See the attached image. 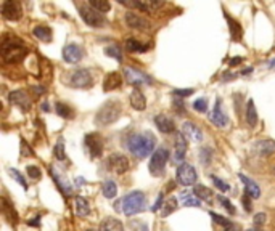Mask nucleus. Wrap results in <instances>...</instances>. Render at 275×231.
Wrapping results in <instances>:
<instances>
[{"mask_svg":"<svg viewBox=\"0 0 275 231\" xmlns=\"http://www.w3.org/2000/svg\"><path fill=\"white\" fill-rule=\"evenodd\" d=\"M0 52H2L5 63L14 64L24 60V56L27 55V48L24 42L16 35H5L2 39V45H0Z\"/></svg>","mask_w":275,"mask_h":231,"instance_id":"obj_1","label":"nucleus"},{"mask_svg":"<svg viewBox=\"0 0 275 231\" xmlns=\"http://www.w3.org/2000/svg\"><path fill=\"white\" fill-rule=\"evenodd\" d=\"M180 199H182L184 206H187V207H200L201 206V201L190 191H182Z\"/></svg>","mask_w":275,"mask_h":231,"instance_id":"obj_33","label":"nucleus"},{"mask_svg":"<svg viewBox=\"0 0 275 231\" xmlns=\"http://www.w3.org/2000/svg\"><path fill=\"white\" fill-rule=\"evenodd\" d=\"M26 172H27V175L31 177V178H34V180H39L40 175H42L40 169L35 167V165H27V167H26Z\"/></svg>","mask_w":275,"mask_h":231,"instance_id":"obj_45","label":"nucleus"},{"mask_svg":"<svg viewBox=\"0 0 275 231\" xmlns=\"http://www.w3.org/2000/svg\"><path fill=\"white\" fill-rule=\"evenodd\" d=\"M121 111H122V108H121L119 101H116V100L106 101V103L101 106L98 110V113H97V117H95L97 125L105 127V125L113 124V122H116L119 119Z\"/></svg>","mask_w":275,"mask_h":231,"instance_id":"obj_3","label":"nucleus"},{"mask_svg":"<svg viewBox=\"0 0 275 231\" xmlns=\"http://www.w3.org/2000/svg\"><path fill=\"white\" fill-rule=\"evenodd\" d=\"M200 159H201L203 164H209V161H211V149H209V148H203Z\"/></svg>","mask_w":275,"mask_h":231,"instance_id":"obj_48","label":"nucleus"},{"mask_svg":"<svg viewBox=\"0 0 275 231\" xmlns=\"http://www.w3.org/2000/svg\"><path fill=\"white\" fill-rule=\"evenodd\" d=\"M209 120H211L216 127H226L227 125L229 117H227V114L224 113V110H222V103H221L219 98H217V101H216L214 110L209 113Z\"/></svg>","mask_w":275,"mask_h":231,"instance_id":"obj_16","label":"nucleus"},{"mask_svg":"<svg viewBox=\"0 0 275 231\" xmlns=\"http://www.w3.org/2000/svg\"><path fill=\"white\" fill-rule=\"evenodd\" d=\"M55 111L63 119H72V116H74V111H72L66 103H61V101H58L55 105Z\"/></svg>","mask_w":275,"mask_h":231,"instance_id":"obj_35","label":"nucleus"},{"mask_svg":"<svg viewBox=\"0 0 275 231\" xmlns=\"http://www.w3.org/2000/svg\"><path fill=\"white\" fill-rule=\"evenodd\" d=\"M32 90H34V93L35 95H43V93H45V89H43V87H32Z\"/></svg>","mask_w":275,"mask_h":231,"instance_id":"obj_54","label":"nucleus"},{"mask_svg":"<svg viewBox=\"0 0 275 231\" xmlns=\"http://www.w3.org/2000/svg\"><path fill=\"white\" fill-rule=\"evenodd\" d=\"M8 173H10V175L14 178V180H16V182L21 185V186H23L24 188V190H27V183H26V180H24V177L23 175H21V173L16 170V169H8Z\"/></svg>","mask_w":275,"mask_h":231,"instance_id":"obj_41","label":"nucleus"},{"mask_svg":"<svg viewBox=\"0 0 275 231\" xmlns=\"http://www.w3.org/2000/svg\"><path fill=\"white\" fill-rule=\"evenodd\" d=\"M89 5L93 10H97L98 13H106L111 8V3L106 2V0H89Z\"/></svg>","mask_w":275,"mask_h":231,"instance_id":"obj_37","label":"nucleus"},{"mask_svg":"<svg viewBox=\"0 0 275 231\" xmlns=\"http://www.w3.org/2000/svg\"><path fill=\"white\" fill-rule=\"evenodd\" d=\"M121 206H122V212L127 217L135 215V214L142 212L145 206H147V198H145V194L142 191H132V193H129L127 196L122 198Z\"/></svg>","mask_w":275,"mask_h":231,"instance_id":"obj_4","label":"nucleus"},{"mask_svg":"<svg viewBox=\"0 0 275 231\" xmlns=\"http://www.w3.org/2000/svg\"><path fill=\"white\" fill-rule=\"evenodd\" d=\"M226 19L229 21V27H230L232 39H234L235 42H240V40H242V35H243V29H242L240 23H238V21H235L234 18H230L227 13H226Z\"/></svg>","mask_w":275,"mask_h":231,"instance_id":"obj_28","label":"nucleus"},{"mask_svg":"<svg viewBox=\"0 0 275 231\" xmlns=\"http://www.w3.org/2000/svg\"><path fill=\"white\" fill-rule=\"evenodd\" d=\"M85 146L87 149H89V154L92 159H95V157H100L101 153H103V138H101V135L100 133H89L85 136Z\"/></svg>","mask_w":275,"mask_h":231,"instance_id":"obj_9","label":"nucleus"},{"mask_svg":"<svg viewBox=\"0 0 275 231\" xmlns=\"http://www.w3.org/2000/svg\"><path fill=\"white\" fill-rule=\"evenodd\" d=\"M217 201L221 202V204L224 206V209H226V211H227L229 214H232V215L235 214V207H234V204H232V202H230L227 198H224V196H217Z\"/></svg>","mask_w":275,"mask_h":231,"instance_id":"obj_43","label":"nucleus"},{"mask_svg":"<svg viewBox=\"0 0 275 231\" xmlns=\"http://www.w3.org/2000/svg\"><path fill=\"white\" fill-rule=\"evenodd\" d=\"M84 56L82 48L76 45V43H68L66 47L63 48V60L68 63H77L81 61Z\"/></svg>","mask_w":275,"mask_h":231,"instance_id":"obj_17","label":"nucleus"},{"mask_svg":"<svg viewBox=\"0 0 275 231\" xmlns=\"http://www.w3.org/2000/svg\"><path fill=\"white\" fill-rule=\"evenodd\" d=\"M79 14L84 19V23L90 27H103L106 24V21L103 18V14H100L97 10H93L89 3H76Z\"/></svg>","mask_w":275,"mask_h":231,"instance_id":"obj_5","label":"nucleus"},{"mask_svg":"<svg viewBox=\"0 0 275 231\" xmlns=\"http://www.w3.org/2000/svg\"><path fill=\"white\" fill-rule=\"evenodd\" d=\"M101 193H103V196L111 199L114 198L116 194H118V186H116V183L113 182V180H106V182L103 183V186H101Z\"/></svg>","mask_w":275,"mask_h":231,"instance_id":"obj_36","label":"nucleus"},{"mask_svg":"<svg viewBox=\"0 0 275 231\" xmlns=\"http://www.w3.org/2000/svg\"><path fill=\"white\" fill-rule=\"evenodd\" d=\"M21 156H32V151L29 149L24 140H21Z\"/></svg>","mask_w":275,"mask_h":231,"instance_id":"obj_51","label":"nucleus"},{"mask_svg":"<svg viewBox=\"0 0 275 231\" xmlns=\"http://www.w3.org/2000/svg\"><path fill=\"white\" fill-rule=\"evenodd\" d=\"M209 215H211V217H213V220H214L216 223H219L221 227H226V228L234 227V225H232V222H230L229 219H226V217H222V215L216 214V212H209Z\"/></svg>","mask_w":275,"mask_h":231,"instance_id":"obj_40","label":"nucleus"},{"mask_svg":"<svg viewBox=\"0 0 275 231\" xmlns=\"http://www.w3.org/2000/svg\"><path fill=\"white\" fill-rule=\"evenodd\" d=\"M161 207H163V193H159V196H158V199L155 202V206L151 207V212H158Z\"/></svg>","mask_w":275,"mask_h":231,"instance_id":"obj_52","label":"nucleus"},{"mask_svg":"<svg viewBox=\"0 0 275 231\" xmlns=\"http://www.w3.org/2000/svg\"><path fill=\"white\" fill-rule=\"evenodd\" d=\"M242 202H243V207H245V211L246 212H251L253 211V206H251V196L250 194H243V198H242Z\"/></svg>","mask_w":275,"mask_h":231,"instance_id":"obj_49","label":"nucleus"},{"mask_svg":"<svg viewBox=\"0 0 275 231\" xmlns=\"http://www.w3.org/2000/svg\"><path fill=\"white\" fill-rule=\"evenodd\" d=\"M176 97H180V98H185V97H190L195 93V89H176L172 92Z\"/></svg>","mask_w":275,"mask_h":231,"instance_id":"obj_46","label":"nucleus"},{"mask_svg":"<svg viewBox=\"0 0 275 231\" xmlns=\"http://www.w3.org/2000/svg\"><path fill=\"white\" fill-rule=\"evenodd\" d=\"M169 159V151L166 148H158L150 159V173L155 177H161L164 173L166 164Z\"/></svg>","mask_w":275,"mask_h":231,"instance_id":"obj_6","label":"nucleus"},{"mask_svg":"<svg viewBox=\"0 0 275 231\" xmlns=\"http://www.w3.org/2000/svg\"><path fill=\"white\" fill-rule=\"evenodd\" d=\"M124 21L129 27L132 29H139V31H150L151 29V23L148 19H145L140 14H137L134 11H127L124 14Z\"/></svg>","mask_w":275,"mask_h":231,"instance_id":"obj_12","label":"nucleus"},{"mask_svg":"<svg viewBox=\"0 0 275 231\" xmlns=\"http://www.w3.org/2000/svg\"><path fill=\"white\" fill-rule=\"evenodd\" d=\"M156 138L151 133H134L127 138V149L135 157L145 159L153 154Z\"/></svg>","mask_w":275,"mask_h":231,"instance_id":"obj_2","label":"nucleus"},{"mask_svg":"<svg viewBox=\"0 0 275 231\" xmlns=\"http://www.w3.org/2000/svg\"><path fill=\"white\" fill-rule=\"evenodd\" d=\"M69 85L76 89H87L93 85V79L89 69H76L69 74Z\"/></svg>","mask_w":275,"mask_h":231,"instance_id":"obj_7","label":"nucleus"},{"mask_svg":"<svg viewBox=\"0 0 275 231\" xmlns=\"http://www.w3.org/2000/svg\"><path fill=\"white\" fill-rule=\"evenodd\" d=\"M177 209V199L176 198H169L168 201L164 202V206H163V217H168L171 215L174 211Z\"/></svg>","mask_w":275,"mask_h":231,"instance_id":"obj_38","label":"nucleus"},{"mask_svg":"<svg viewBox=\"0 0 275 231\" xmlns=\"http://www.w3.org/2000/svg\"><path fill=\"white\" fill-rule=\"evenodd\" d=\"M53 154H55V157L58 159V161H64V159H66V151H64V143H63L61 138L56 141L55 148H53Z\"/></svg>","mask_w":275,"mask_h":231,"instance_id":"obj_39","label":"nucleus"},{"mask_svg":"<svg viewBox=\"0 0 275 231\" xmlns=\"http://www.w3.org/2000/svg\"><path fill=\"white\" fill-rule=\"evenodd\" d=\"M182 132L190 141H203V133L201 130L193 124V122H184Z\"/></svg>","mask_w":275,"mask_h":231,"instance_id":"obj_23","label":"nucleus"},{"mask_svg":"<svg viewBox=\"0 0 275 231\" xmlns=\"http://www.w3.org/2000/svg\"><path fill=\"white\" fill-rule=\"evenodd\" d=\"M174 148H176V153H174V161H176L179 165L184 164V157L187 153V141H185V135L177 133L176 135V141H174Z\"/></svg>","mask_w":275,"mask_h":231,"instance_id":"obj_19","label":"nucleus"},{"mask_svg":"<svg viewBox=\"0 0 275 231\" xmlns=\"http://www.w3.org/2000/svg\"><path fill=\"white\" fill-rule=\"evenodd\" d=\"M121 5H126L129 8H137L145 13H155L158 8L164 6L163 2H155V0H151V2H137V0H134V2H124V0H121Z\"/></svg>","mask_w":275,"mask_h":231,"instance_id":"obj_15","label":"nucleus"},{"mask_svg":"<svg viewBox=\"0 0 275 231\" xmlns=\"http://www.w3.org/2000/svg\"><path fill=\"white\" fill-rule=\"evenodd\" d=\"M130 106L137 111H143L147 108V98L142 93V90L134 89L132 93H130Z\"/></svg>","mask_w":275,"mask_h":231,"instance_id":"obj_24","label":"nucleus"},{"mask_svg":"<svg viewBox=\"0 0 275 231\" xmlns=\"http://www.w3.org/2000/svg\"><path fill=\"white\" fill-rule=\"evenodd\" d=\"M255 151L259 156H271L275 153V141L274 140H261L255 143Z\"/></svg>","mask_w":275,"mask_h":231,"instance_id":"obj_25","label":"nucleus"},{"mask_svg":"<svg viewBox=\"0 0 275 231\" xmlns=\"http://www.w3.org/2000/svg\"><path fill=\"white\" fill-rule=\"evenodd\" d=\"M50 173H52V175H53L55 183H56V186L61 190V193H63V194H66V196H69V194L72 193V188H71V185H69L68 180L64 178V177H61L60 173L56 172V169H55V167H50Z\"/></svg>","mask_w":275,"mask_h":231,"instance_id":"obj_26","label":"nucleus"},{"mask_svg":"<svg viewBox=\"0 0 275 231\" xmlns=\"http://www.w3.org/2000/svg\"><path fill=\"white\" fill-rule=\"evenodd\" d=\"M235 76L230 74V72H227V74H224V81H230V79H234Z\"/></svg>","mask_w":275,"mask_h":231,"instance_id":"obj_56","label":"nucleus"},{"mask_svg":"<svg viewBox=\"0 0 275 231\" xmlns=\"http://www.w3.org/2000/svg\"><path fill=\"white\" fill-rule=\"evenodd\" d=\"M42 110H43V111H48V105L43 103V105H42Z\"/></svg>","mask_w":275,"mask_h":231,"instance_id":"obj_58","label":"nucleus"},{"mask_svg":"<svg viewBox=\"0 0 275 231\" xmlns=\"http://www.w3.org/2000/svg\"><path fill=\"white\" fill-rule=\"evenodd\" d=\"M10 103L18 106L21 111H29L31 110V98L24 90H13L8 95Z\"/></svg>","mask_w":275,"mask_h":231,"instance_id":"obj_13","label":"nucleus"},{"mask_svg":"<svg viewBox=\"0 0 275 231\" xmlns=\"http://www.w3.org/2000/svg\"><path fill=\"white\" fill-rule=\"evenodd\" d=\"M155 125L158 127L159 132H163V133H174L176 132V124H174V120L166 114L155 116Z\"/></svg>","mask_w":275,"mask_h":231,"instance_id":"obj_18","label":"nucleus"},{"mask_svg":"<svg viewBox=\"0 0 275 231\" xmlns=\"http://www.w3.org/2000/svg\"><path fill=\"white\" fill-rule=\"evenodd\" d=\"M74 209H76L77 217H85V215H89V212H90L89 202H87V199L82 198V196H77L74 199Z\"/></svg>","mask_w":275,"mask_h":231,"instance_id":"obj_30","label":"nucleus"},{"mask_svg":"<svg viewBox=\"0 0 275 231\" xmlns=\"http://www.w3.org/2000/svg\"><path fill=\"white\" fill-rule=\"evenodd\" d=\"M124 76H126V81L130 84V85H142V84H151L153 82V79L150 76L143 74V72L137 71L134 68H124Z\"/></svg>","mask_w":275,"mask_h":231,"instance_id":"obj_14","label":"nucleus"},{"mask_svg":"<svg viewBox=\"0 0 275 231\" xmlns=\"http://www.w3.org/2000/svg\"><path fill=\"white\" fill-rule=\"evenodd\" d=\"M140 231H148V228H147V225H143V227H142V230H140Z\"/></svg>","mask_w":275,"mask_h":231,"instance_id":"obj_60","label":"nucleus"},{"mask_svg":"<svg viewBox=\"0 0 275 231\" xmlns=\"http://www.w3.org/2000/svg\"><path fill=\"white\" fill-rule=\"evenodd\" d=\"M2 16L8 21H18L23 16V8H21V3L16 0H6L2 3Z\"/></svg>","mask_w":275,"mask_h":231,"instance_id":"obj_10","label":"nucleus"},{"mask_svg":"<svg viewBox=\"0 0 275 231\" xmlns=\"http://www.w3.org/2000/svg\"><path fill=\"white\" fill-rule=\"evenodd\" d=\"M121 85H122V76L116 71L106 74V77L103 79V92H113L119 89Z\"/></svg>","mask_w":275,"mask_h":231,"instance_id":"obj_20","label":"nucleus"},{"mask_svg":"<svg viewBox=\"0 0 275 231\" xmlns=\"http://www.w3.org/2000/svg\"><path fill=\"white\" fill-rule=\"evenodd\" d=\"M87 231H93V230H87Z\"/></svg>","mask_w":275,"mask_h":231,"instance_id":"obj_62","label":"nucleus"},{"mask_svg":"<svg viewBox=\"0 0 275 231\" xmlns=\"http://www.w3.org/2000/svg\"><path fill=\"white\" fill-rule=\"evenodd\" d=\"M106 165L110 167V170H113L116 173H126L130 167V162L124 154L114 153V154H111L110 157H108Z\"/></svg>","mask_w":275,"mask_h":231,"instance_id":"obj_11","label":"nucleus"},{"mask_svg":"<svg viewBox=\"0 0 275 231\" xmlns=\"http://www.w3.org/2000/svg\"><path fill=\"white\" fill-rule=\"evenodd\" d=\"M269 66H271V68H274V66H275V60H272V61L269 63Z\"/></svg>","mask_w":275,"mask_h":231,"instance_id":"obj_59","label":"nucleus"},{"mask_svg":"<svg viewBox=\"0 0 275 231\" xmlns=\"http://www.w3.org/2000/svg\"><path fill=\"white\" fill-rule=\"evenodd\" d=\"M193 110L198 113H206L208 111V101L205 98H198L197 101H193Z\"/></svg>","mask_w":275,"mask_h":231,"instance_id":"obj_42","label":"nucleus"},{"mask_svg":"<svg viewBox=\"0 0 275 231\" xmlns=\"http://www.w3.org/2000/svg\"><path fill=\"white\" fill-rule=\"evenodd\" d=\"M2 214L6 220H8L10 225H16L18 220H19V217H18V212L14 211V207L11 202L6 199L5 196H2Z\"/></svg>","mask_w":275,"mask_h":231,"instance_id":"obj_21","label":"nucleus"},{"mask_svg":"<svg viewBox=\"0 0 275 231\" xmlns=\"http://www.w3.org/2000/svg\"><path fill=\"white\" fill-rule=\"evenodd\" d=\"M266 223V214H258L256 217H255V227H258V228H261Z\"/></svg>","mask_w":275,"mask_h":231,"instance_id":"obj_50","label":"nucleus"},{"mask_svg":"<svg viewBox=\"0 0 275 231\" xmlns=\"http://www.w3.org/2000/svg\"><path fill=\"white\" fill-rule=\"evenodd\" d=\"M195 196H197L198 199H203V201H211L213 198V191L209 190V188L206 186H203V185H197V186H193V191H192Z\"/></svg>","mask_w":275,"mask_h":231,"instance_id":"obj_34","label":"nucleus"},{"mask_svg":"<svg viewBox=\"0 0 275 231\" xmlns=\"http://www.w3.org/2000/svg\"><path fill=\"white\" fill-rule=\"evenodd\" d=\"M148 48H150L148 43H142L140 40H137L134 37L126 40V50L130 53H145Z\"/></svg>","mask_w":275,"mask_h":231,"instance_id":"obj_27","label":"nucleus"},{"mask_svg":"<svg viewBox=\"0 0 275 231\" xmlns=\"http://www.w3.org/2000/svg\"><path fill=\"white\" fill-rule=\"evenodd\" d=\"M100 231H122V223L116 219H105L100 225Z\"/></svg>","mask_w":275,"mask_h":231,"instance_id":"obj_32","label":"nucleus"},{"mask_svg":"<svg viewBox=\"0 0 275 231\" xmlns=\"http://www.w3.org/2000/svg\"><path fill=\"white\" fill-rule=\"evenodd\" d=\"M174 108H176L177 113H185V106L182 100H174Z\"/></svg>","mask_w":275,"mask_h":231,"instance_id":"obj_53","label":"nucleus"},{"mask_svg":"<svg viewBox=\"0 0 275 231\" xmlns=\"http://www.w3.org/2000/svg\"><path fill=\"white\" fill-rule=\"evenodd\" d=\"M243 61V58L242 56H237V58H232L230 60V66H237L238 63H242Z\"/></svg>","mask_w":275,"mask_h":231,"instance_id":"obj_55","label":"nucleus"},{"mask_svg":"<svg viewBox=\"0 0 275 231\" xmlns=\"http://www.w3.org/2000/svg\"><path fill=\"white\" fill-rule=\"evenodd\" d=\"M248 231H256V230H248Z\"/></svg>","mask_w":275,"mask_h":231,"instance_id":"obj_61","label":"nucleus"},{"mask_svg":"<svg viewBox=\"0 0 275 231\" xmlns=\"http://www.w3.org/2000/svg\"><path fill=\"white\" fill-rule=\"evenodd\" d=\"M176 178H177V182L180 185H184V186H190L193 185L195 182H197V170L193 169V165L190 164H180L179 167H177V172H176Z\"/></svg>","mask_w":275,"mask_h":231,"instance_id":"obj_8","label":"nucleus"},{"mask_svg":"<svg viewBox=\"0 0 275 231\" xmlns=\"http://www.w3.org/2000/svg\"><path fill=\"white\" fill-rule=\"evenodd\" d=\"M211 178H213V182H214V185H216L217 188H219V190H221L222 193H227V191H229V185H227V183H224V182H222V180H221L219 177H216V175H213Z\"/></svg>","mask_w":275,"mask_h":231,"instance_id":"obj_47","label":"nucleus"},{"mask_svg":"<svg viewBox=\"0 0 275 231\" xmlns=\"http://www.w3.org/2000/svg\"><path fill=\"white\" fill-rule=\"evenodd\" d=\"M32 34L35 35L37 39H40L42 42H50L52 40V31H50L48 26H43V24H39L32 29Z\"/></svg>","mask_w":275,"mask_h":231,"instance_id":"obj_31","label":"nucleus"},{"mask_svg":"<svg viewBox=\"0 0 275 231\" xmlns=\"http://www.w3.org/2000/svg\"><path fill=\"white\" fill-rule=\"evenodd\" d=\"M105 53L108 55V56H113V58H116L119 63L122 61V55H121V50L118 48V47H108L106 50H105Z\"/></svg>","mask_w":275,"mask_h":231,"instance_id":"obj_44","label":"nucleus"},{"mask_svg":"<svg viewBox=\"0 0 275 231\" xmlns=\"http://www.w3.org/2000/svg\"><path fill=\"white\" fill-rule=\"evenodd\" d=\"M246 122H248L250 127H256L258 124V111H256V106H255V101L250 100L248 105H246V116H245Z\"/></svg>","mask_w":275,"mask_h":231,"instance_id":"obj_29","label":"nucleus"},{"mask_svg":"<svg viewBox=\"0 0 275 231\" xmlns=\"http://www.w3.org/2000/svg\"><path fill=\"white\" fill-rule=\"evenodd\" d=\"M224 231H240V230H238V228H235V227H230V228L224 230Z\"/></svg>","mask_w":275,"mask_h":231,"instance_id":"obj_57","label":"nucleus"},{"mask_svg":"<svg viewBox=\"0 0 275 231\" xmlns=\"http://www.w3.org/2000/svg\"><path fill=\"white\" fill-rule=\"evenodd\" d=\"M240 180H242V183L245 185V188H246V194H250V196L253 198V199H259L261 198V188H259V185L256 183V182H253V180L250 178V177H246V175H243V173H240Z\"/></svg>","mask_w":275,"mask_h":231,"instance_id":"obj_22","label":"nucleus"}]
</instances>
